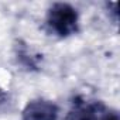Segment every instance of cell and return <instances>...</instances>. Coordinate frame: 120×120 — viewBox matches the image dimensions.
Returning a JSON list of instances; mask_svg holds the SVG:
<instances>
[{"label":"cell","instance_id":"3","mask_svg":"<svg viewBox=\"0 0 120 120\" xmlns=\"http://www.w3.org/2000/svg\"><path fill=\"white\" fill-rule=\"evenodd\" d=\"M106 107L100 102H89L76 98L65 120H100Z\"/></svg>","mask_w":120,"mask_h":120},{"label":"cell","instance_id":"4","mask_svg":"<svg viewBox=\"0 0 120 120\" xmlns=\"http://www.w3.org/2000/svg\"><path fill=\"white\" fill-rule=\"evenodd\" d=\"M100 120H119V114L113 110H107L103 113V116L100 117Z\"/></svg>","mask_w":120,"mask_h":120},{"label":"cell","instance_id":"1","mask_svg":"<svg viewBox=\"0 0 120 120\" xmlns=\"http://www.w3.org/2000/svg\"><path fill=\"white\" fill-rule=\"evenodd\" d=\"M45 26L51 35L68 38L79 31V13L69 3H54L47 11Z\"/></svg>","mask_w":120,"mask_h":120},{"label":"cell","instance_id":"2","mask_svg":"<svg viewBox=\"0 0 120 120\" xmlns=\"http://www.w3.org/2000/svg\"><path fill=\"white\" fill-rule=\"evenodd\" d=\"M59 107L55 102L44 98L30 100L21 113V120H58Z\"/></svg>","mask_w":120,"mask_h":120}]
</instances>
